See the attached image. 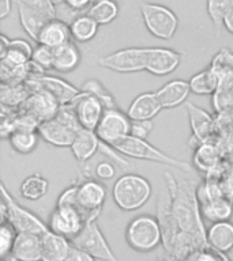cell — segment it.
Returning a JSON list of instances; mask_svg holds the SVG:
<instances>
[{"mask_svg": "<svg viewBox=\"0 0 233 261\" xmlns=\"http://www.w3.org/2000/svg\"><path fill=\"white\" fill-rule=\"evenodd\" d=\"M86 218L78 207L71 205H56L48 218V228L73 241L83 230Z\"/></svg>", "mask_w": 233, "mask_h": 261, "instance_id": "7c38bea8", "label": "cell"}, {"mask_svg": "<svg viewBox=\"0 0 233 261\" xmlns=\"http://www.w3.org/2000/svg\"><path fill=\"white\" fill-rule=\"evenodd\" d=\"M16 8H18V16H19V22L25 33L32 38L34 42L38 41L40 33L42 28L45 26L49 19H46L44 15H41L40 12L34 11L28 6H25L24 3H20L16 0Z\"/></svg>", "mask_w": 233, "mask_h": 261, "instance_id": "484cf974", "label": "cell"}, {"mask_svg": "<svg viewBox=\"0 0 233 261\" xmlns=\"http://www.w3.org/2000/svg\"><path fill=\"white\" fill-rule=\"evenodd\" d=\"M98 28L100 24L89 15V14H83V15L77 16L75 19L69 23L71 29V36L73 41L75 42H89L97 36Z\"/></svg>", "mask_w": 233, "mask_h": 261, "instance_id": "f546056e", "label": "cell"}, {"mask_svg": "<svg viewBox=\"0 0 233 261\" xmlns=\"http://www.w3.org/2000/svg\"><path fill=\"white\" fill-rule=\"evenodd\" d=\"M71 248L68 238L48 230L41 236V261H65Z\"/></svg>", "mask_w": 233, "mask_h": 261, "instance_id": "ac0fdd59", "label": "cell"}, {"mask_svg": "<svg viewBox=\"0 0 233 261\" xmlns=\"http://www.w3.org/2000/svg\"><path fill=\"white\" fill-rule=\"evenodd\" d=\"M181 55L171 48L153 46L147 53L146 71L154 76H167L179 68Z\"/></svg>", "mask_w": 233, "mask_h": 261, "instance_id": "e0dca14e", "label": "cell"}, {"mask_svg": "<svg viewBox=\"0 0 233 261\" xmlns=\"http://www.w3.org/2000/svg\"><path fill=\"white\" fill-rule=\"evenodd\" d=\"M81 90L87 94H91L94 97H97L98 99L102 102V105H104L105 109L118 108L113 97H112V94L102 86V83H100V82L96 81V79H89V81H86L85 83L81 86Z\"/></svg>", "mask_w": 233, "mask_h": 261, "instance_id": "8d00e7d4", "label": "cell"}, {"mask_svg": "<svg viewBox=\"0 0 233 261\" xmlns=\"http://www.w3.org/2000/svg\"><path fill=\"white\" fill-rule=\"evenodd\" d=\"M155 94L162 109H173L187 101L188 95L191 94V87L183 79H173L161 86Z\"/></svg>", "mask_w": 233, "mask_h": 261, "instance_id": "d6986e66", "label": "cell"}, {"mask_svg": "<svg viewBox=\"0 0 233 261\" xmlns=\"http://www.w3.org/2000/svg\"><path fill=\"white\" fill-rule=\"evenodd\" d=\"M52 2L55 3V6H60L63 3V0H52Z\"/></svg>", "mask_w": 233, "mask_h": 261, "instance_id": "f907efd6", "label": "cell"}, {"mask_svg": "<svg viewBox=\"0 0 233 261\" xmlns=\"http://www.w3.org/2000/svg\"><path fill=\"white\" fill-rule=\"evenodd\" d=\"M141 15L151 36L159 40H171L175 37L179 19L171 8L157 3H142Z\"/></svg>", "mask_w": 233, "mask_h": 261, "instance_id": "ba28073f", "label": "cell"}, {"mask_svg": "<svg viewBox=\"0 0 233 261\" xmlns=\"http://www.w3.org/2000/svg\"><path fill=\"white\" fill-rule=\"evenodd\" d=\"M12 0H0V19H6L11 14Z\"/></svg>", "mask_w": 233, "mask_h": 261, "instance_id": "c3c4849f", "label": "cell"}, {"mask_svg": "<svg viewBox=\"0 0 233 261\" xmlns=\"http://www.w3.org/2000/svg\"><path fill=\"white\" fill-rule=\"evenodd\" d=\"M48 179L45 178L44 175H41L40 173H34V174L26 177L20 182L19 193L24 199L29 200V201H37L48 193Z\"/></svg>", "mask_w": 233, "mask_h": 261, "instance_id": "4dcf8cb0", "label": "cell"}, {"mask_svg": "<svg viewBox=\"0 0 233 261\" xmlns=\"http://www.w3.org/2000/svg\"><path fill=\"white\" fill-rule=\"evenodd\" d=\"M113 148L118 152H120L123 156L139 159V161L161 163V165L176 167V169H180V170L183 171H191V166L188 163L165 154L164 151L158 150L157 147L150 144L147 140L134 138L131 135L123 139V140H120L119 143H116Z\"/></svg>", "mask_w": 233, "mask_h": 261, "instance_id": "8992f818", "label": "cell"}, {"mask_svg": "<svg viewBox=\"0 0 233 261\" xmlns=\"http://www.w3.org/2000/svg\"><path fill=\"white\" fill-rule=\"evenodd\" d=\"M127 245L138 253H150L162 244V228L153 215H139L126 228Z\"/></svg>", "mask_w": 233, "mask_h": 261, "instance_id": "5b68a950", "label": "cell"}, {"mask_svg": "<svg viewBox=\"0 0 233 261\" xmlns=\"http://www.w3.org/2000/svg\"><path fill=\"white\" fill-rule=\"evenodd\" d=\"M232 2L233 0H207V14L212 19L216 36L220 34L221 28L224 26V19Z\"/></svg>", "mask_w": 233, "mask_h": 261, "instance_id": "d590c367", "label": "cell"}, {"mask_svg": "<svg viewBox=\"0 0 233 261\" xmlns=\"http://www.w3.org/2000/svg\"><path fill=\"white\" fill-rule=\"evenodd\" d=\"M149 48H124L96 59L100 67L119 73H134L146 71Z\"/></svg>", "mask_w": 233, "mask_h": 261, "instance_id": "9c48e42d", "label": "cell"}, {"mask_svg": "<svg viewBox=\"0 0 233 261\" xmlns=\"http://www.w3.org/2000/svg\"><path fill=\"white\" fill-rule=\"evenodd\" d=\"M25 6H28L34 11L40 12L41 15H44L46 19H55L57 18L56 6L52 0H18Z\"/></svg>", "mask_w": 233, "mask_h": 261, "instance_id": "60d3db41", "label": "cell"}, {"mask_svg": "<svg viewBox=\"0 0 233 261\" xmlns=\"http://www.w3.org/2000/svg\"><path fill=\"white\" fill-rule=\"evenodd\" d=\"M153 188L150 181L136 173H126L116 179L112 188V197L120 210L136 211L150 200Z\"/></svg>", "mask_w": 233, "mask_h": 261, "instance_id": "7a4b0ae2", "label": "cell"}, {"mask_svg": "<svg viewBox=\"0 0 233 261\" xmlns=\"http://www.w3.org/2000/svg\"><path fill=\"white\" fill-rule=\"evenodd\" d=\"M184 261H224V256L222 253L216 252L207 246V248L199 249L191 253Z\"/></svg>", "mask_w": 233, "mask_h": 261, "instance_id": "7bdbcfd3", "label": "cell"}, {"mask_svg": "<svg viewBox=\"0 0 233 261\" xmlns=\"http://www.w3.org/2000/svg\"><path fill=\"white\" fill-rule=\"evenodd\" d=\"M30 94H32V90L26 85V82L20 83V85H4V83H2V91H0L2 106L18 109L24 105Z\"/></svg>", "mask_w": 233, "mask_h": 261, "instance_id": "d6a6232c", "label": "cell"}, {"mask_svg": "<svg viewBox=\"0 0 233 261\" xmlns=\"http://www.w3.org/2000/svg\"><path fill=\"white\" fill-rule=\"evenodd\" d=\"M69 106L73 108L81 128L89 130H96L101 121L102 114L105 112L102 102L97 97L82 90L79 95L69 103Z\"/></svg>", "mask_w": 233, "mask_h": 261, "instance_id": "5bb4252c", "label": "cell"}, {"mask_svg": "<svg viewBox=\"0 0 233 261\" xmlns=\"http://www.w3.org/2000/svg\"><path fill=\"white\" fill-rule=\"evenodd\" d=\"M188 83L191 87V93L196 95H212V94H216L218 89V77L216 76V73L213 72L210 67L195 73L188 81Z\"/></svg>", "mask_w": 233, "mask_h": 261, "instance_id": "836d02e7", "label": "cell"}, {"mask_svg": "<svg viewBox=\"0 0 233 261\" xmlns=\"http://www.w3.org/2000/svg\"><path fill=\"white\" fill-rule=\"evenodd\" d=\"M61 105L56 101L52 94L42 89H37L32 91L25 103L18 109L24 110L26 113L32 114L38 122L55 117L60 110Z\"/></svg>", "mask_w": 233, "mask_h": 261, "instance_id": "2e32d148", "label": "cell"}, {"mask_svg": "<svg viewBox=\"0 0 233 261\" xmlns=\"http://www.w3.org/2000/svg\"><path fill=\"white\" fill-rule=\"evenodd\" d=\"M100 147H101V140L98 139L96 130L82 128L77 134L69 148L77 162L79 165H86L94 155L100 152Z\"/></svg>", "mask_w": 233, "mask_h": 261, "instance_id": "ffe728a7", "label": "cell"}, {"mask_svg": "<svg viewBox=\"0 0 233 261\" xmlns=\"http://www.w3.org/2000/svg\"><path fill=\"white\" fill-rule=\"evenodd\" d=\"M208 248L226 254L233 249V223L229 220L216 222L206 231Z\"/></svg>", "mask_w": 233, "mask_h": 261, "instance_id": "603a6c76", "label": "cell"}, {"mask_svg": "<svg viewBox=\"0 0 233 261\" xmlns=\"http://www.w3.org/2000/svg\"><path fill=\"white\" fill-rule=\"evenodd\" d=\"M200 214L203 218H206L213 223L229 220V218L233 214L232 203L225 196L207 200V201L200 203Z\"/></svg>", "mask_w": 233, "mask_h": 261, "instance_id": "83f0119b", "label": "cell"}, {"mask_svg": "<svg viewBox=\"0 0 233 261\" xmlns=\"http://www.w3.org/2000/svg\"><path fill=\"white\" fill-rule=\"evenodd\" d=\"M81 129L73 108L65 105L61 106L55 117L40 122L37 132L41 139H44V142L63 148L71 147L74 139Z\"/></svg>", "mask_w": 233, "mask_h": 261, "instance_id": "3957f363", "label": "cell"}, {"mask_svg": "<svg viewBox=\"0 0 233 261\" xmlns=\"http://www.w3.org/2000/svg\"><path fill=\"white\" fill-rule=\"evenodd\" d=\"M33 49L34 48L30 45L29 41L20 40V38L11 40L10 45H8L7 53L0 59V63L8 65V67H12V68L24 67L32 60Z\"/></svg>", "mask_w": 233, "mask_h": 261, "instance_id": "4316f807", "label": "cell"}, {"mask_svg": "<svg viewBox=\"0 0 233 261\" xmlns=\"http://www.w3.org/2000/svg\"><path fill=\"white\" fill-rule=\"evenodd\" d=\"M167 199L158 203V222L162 228V244L168 253L185 260L191 253L207 248L206 231L198 203V188L191 179L176 182L171 173H165Z\"/></svg>", "mask_w": 233, "mask_h": 261, "instance_id": "6da1fadb", "label": "cell"}, {"mask_svg": "<svg viewBox=\"0 0 233 261\" xmlns=\"http://www.w3.org/2000/svg\"><path fill=\"white\" fill-rule=\"evenodd\" d=\"M222 256H224V261H232L228 256H226V254H224V253H222Z\"/></svg>", "mask_w": 233, "mask_h": 261, "instance_id": "816d5d0a", "label": "cell"}, {"mask_svg": "<svg viewBox=\"0 0 233 261\" xmlns=\"http://www.w3.org/2000/svg\"><path fill=\"white\" fill-rule=\"evenodd\" d=\"M12 261H41V236L18 234L12 249Z\"/></svg>", "mask_w": 233, "mask_h": 261, "instance_id": "cb8c5ba5", "label": "cell"}, {"mask_svg": "<svg viewBox=\"0 0 233 261\" xmlns=\"http://www.w3.org/2000/svg\"><path fill=\"white\" fill-rule=\"evenodd\" d=\"M40 135L37 130L16 129L8 136V143L15 152L22 155L32 154L40 142Z\"/></svg>", "mask_w": 233, "mask_h": 261, "instance_id": "1f68e13d", "label": "cell"}, {"mask_svg": "<svg viewBox=\"0 0 233 261\" xmlns=\"http://www.w3.org/2000/svg\"><path fill=\"white\" fill-rule=\"evenodd\" d=\"M210 68L218 77V89L214 94L216 110H225L233 106V52L222 48L217 52Z\"/></svg>", "mask_w": 233, "mask_h": 261, "instance_id": "52a82bcc", "label": "cell"}, {"mask_svg": "<svg viewBox=\"0 0 233 261\" xmlns=\"http://www.w3.org/2000/svg\"><path fill=\"white\" fill-rule=\"evenodd\" d=\"M32 61L44 72L53 69V49L48 48L45 45L37 44L33 49Z\"/></svg>", "mask_w": 233, "mask_h": 261, "instance_id": "ab89813d", "label": "cell"}, {"mask_svg": "<svg viewBox=\"0 0 233 261\" xmlns=\"http://www.w3.org/2000/svg\"><path fill=\"white\" fill-rule=\"evenodd\" d=\"M77 189L78 184H73V185H69L68 188H65L64 191L59 195L56 205H71V207H78Z\"/></svg>", "mask_w": 233, "mask_h": 261, "instance_id": "f6af8a7d", "label": "cell"}, {"mask_svg": "<svg viewBox=\"0 0 233 261\" xmlns=\"http://www.w3.org/2000/svg\"><path fill=\"white\" fill-rule=\"evenodd\" d=\"M97 0H63V3L65 7L69 8L74 14H77L78 16L87 14L90 7L96 3Z\"/></svg>", "mask_w": 233, "mask_h": 261, "instance_id": "ee69618b", "label": "cell"}, {"mask_svg": "<svg viewBox=\"0 0 233 261\" xmlns=\"http://www.w3.org/2000/svg\"><path fill=\"white\" fill-rule=\"evenodd\" d=\"M195 165L204 169V170H210L212 167L216 166L217 161H218V155L217 151L214 150V147L210 144H203L195 151V156H194Z\"/></svg>", "mask_w": 233, "mask_h": 261, "instance_id": "f35d334b", "label": "cell"}, {"mask_svg": "<svg viewBox=\"0 0 233 261\" xmlns=\"http://www.w3.org/2000/svg\"><path fill=\"white\" fill-rule=\"evenodd\" d=\"M18 232L10 223L0 224V258L2 261H7L11 258L12 249L15 245Z\"/></svg>", "mask_w": 233, "mask_h": 261, "instance_id": "74e56055", "label": "cell"}, {"mask_svg": "<svg viewBox=\"0 0 233 261\" xmlns=\"http://www.w3.org/2000/svg\"><path fill=\"white\" fill-rule=\"evenodd\" d=\"M0 191H2V205H0L2 223H6V222L10 223L18 234L26 232V234L42 236L44 232L48 231V224L44 223L36 214H33L24 205H20L12 197L11 193H8L4 184H2Z\"/></svg>", "mask_w": 233, "mask_h": 261, "instance_id": "277c9868", "label": "cell"}, {"mask_svg": "<svg viewBox=\"0 0 233 261\" xmlns=\"http://www.w3.org/2000/svg\"><path fill=\"white\" fill-rule=\"evenodd\" d=\"M69 41H73L69 24L64 20L59 19V18H55V19H51L45 23V26L41 30L37 44L45 45L51 49H56L61 45L69 42Z\"/></svg>", "mask_w": 233, "mask_h": 261, "instance_id": "7402d4cb", "label": "cell"}, {"mask_svg": "<svg viewBox=\"0 0 233 261\" xmlns=\"http://www.w3.org/2000/svg\"><path fill=\"white\" fill-rule=\"evenodd\" d=\"M96 134L102 143L113 147L116 143L131 135V120L119 108L105 109Z\"/></svg>", "mask_w": 233, "mask_h": 261, "instance_id": "4fadbf2b", "label": "cell"}, {"mask_svg": "<svg viewBox=\"0 0 233 261\" xmlns=\"http://www.w3.org/2000/svg\"><path fill=\"white\" fill-rule=\"evenodd\" d=\"M224 28L233 36V2L230 4V7H229L228 12H226V16H225Z\"/></svg>", "mask_w": 233, "mask_h": 261, "instance_id": "681fc988", "label": "cell"}, {"mask_svg": "<svg viewBox=\"0 0 233 261\" xmlns=\"http://www.w3.org/2000/svg\"><path fill=\"white\" fill-rule=\"evenodd\" d=\"M187 112L190 116L194 138L198 139L199 142H206L213 126L212 116L207 112H204L202 108H198L191 102H187Z\"/></svg>", "mask_w": 233, "mask_h": 261, "instance_id": "f1b7e54d", "label": "cell"}, {"mask_svg": "<svg viewBox=\"0 0 233 261\" xmlns=\"http://www.w3.org/2000/svg\"><path fill=\"white\" fill-rule=\"evenodd\" d=\"M108 191L101 181L94 178H86L78 184L77 203L78 208L85 215L86 220L98 219L102 207L105 204Z\"/></svg>", "mask_w": 233, "mask_h": 261, "instance_id": "8fae6325", "label": "cell"}, {"mask_svg": "<svg viewBox=\"0 0 233 261\" xmlns=\"http://www.w3.org/2000/svg\"><path fill=\"white\" fill-rule=\"evenodd\" d=\"M71 242L75 248L85 250L100 261H119L98 226L97 219L86 222L83 230Z\"/></svg>", "mask_w": 233, "mask_h": 261, "instance_id": "30bf717a", "label": "cell"}, {"mask_svg": "<svg viewBox=\"0 0 233 261\" xmlns=\"http://www.w3.org/2000/svg\"><path fill=\"white\" fill-rule=\"evenodd\" d=\"M82 55L75 41H69L53 49V69L60 73H69L81 64Z\"/></svg>", "mask_w": 233, "mask_h": 261, "instance_id": "d4e9b609", "label": "cell"}, {"mask_svg": "<svg viewBox=\"0 0 233 261\" xmlns=\"http://www.w3.org/2000/svg\"><path fill=\"white\" fill-rule=\"evenodd\" d=\"M26 85L30 87L32 91L37 89H42L52 94L53 97L56 98V101L61 106L69 105L75 98L79 95L81 89H77L68 82L63 81L60 77L51 76V75H38V76L29 77L26 81Z\"/></svg>", "mask_w": 233, "mask_h": 261, "instance_id": "9a60e30c", "label": "cell"}, {"mask_svg": "<svg viewBox=\"0 0 233 261\" xmlns=\"http://www.w3.org/2000/svg\"><path fill=\"white\" fill-rule=\"evenodd\" d=\"M162 110L155 93H142L134 98L127 110V116L131 121L153 120Z\"/></svg>", "mask_w": 233, "mask_h": 261, "instance_id": "44dd1931", "label": "cell"}, {"mask_svg": "<svg viewBox=\"0 0 233 261\" xmlns=\"http://www.w3.org/2000/svg\"><path fill=\"white\" fill-rule=\"evenodd\" d=\"M116 175V166L113 162L110 161H105V162L98 163L96 167V177L98 179L106 181V179H112Z\"/></svg>", "mask_w": 233, "mask_h": 261, "instance_id": "bcb514c9", "label": "cell"}, {"mask_svg": "<svg viewBox=\"0 0 233 261\" xmlns=\"http://www.w3.org/2000/svg\"><path fill=\"white\" fill-rule=\"evenodd\" d=\"M154 129L153 120H143V121H131V136L146 140Z\"/></svg>", "mask_w": 233, "mask_h": 261, "instance_id": "b9f144b4", "label": "cell"}, {"mask_svg": "<svg viewBox=\"0 0 233 261\" xmlns=\"http://www.w3.org/2000/svg\"><path fill=\"white\" fill-rule=\"evenodd\" d=\"M65 261H97V258H94L91 254L86 253L85 250L75 248L73 245V248L69 250V254Z\"/></svg>", "mask_w": 233, "mask_h": 261, "instance_id": "7dc6e473", "label": "cell"}, {"mask_svg": "<svg viewBox=\"0 0 233 261\" xmlns=\"http://www.w3.org/2000/svg\"><path fill=\"white\" fill-rule=\"evenodd\" d=\"M91 18L101 24H108L113 22L119 16V6L114 0H97L87 11Z\"/></svg>", "mask_w": 233, "mask_h": 261, "instance_id": "e575fe53", "label": "cell"}]
</instances>
